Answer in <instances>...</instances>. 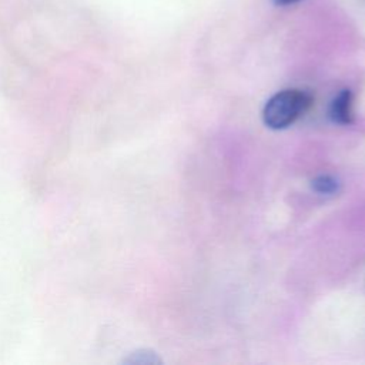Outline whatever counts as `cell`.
I'll return each mask as SVG.
<instances>
[{
    "label": "cell",
    "instance_id": "1",
    "mask_svg": "<svg viewBox=\"0 0 365 365\" xmlns=\"http://www.w3.org/2000/svg\"><path fill=\"white\" fill-rule=\"evenodd\" d=\"M312 104V96L304 90L287 88L274 94L265 104L262 117L269 128H285L297 121Z\"/></svg>",
    "mask_w": 365,
    "mask_h": 365
},
{
    "label": "cell",
    "instance_id": "2",
    "mask_svg": "<svg viewBox=\"0 0 365 365\" xmlns=\"http://www.w3.org/2000/svg\"><path fill=\"white\" fill-rule=\"evenodd\" d=\"M352 93L351 90H342L329 106V117L338 124H351L354 121L352 108Z\"/></svg>",
    "mask_w": 365,
    "mask_h": 365
},
{
    "label": "cell",
    "instance_id": "3",
    "mask_svg": "<svg viewBox=\"0 0 365 365\" xmlns=\"http://www.w3.org/2000/svg\"><path fill=\"white\" fill-rule=\"evenodd\" d=\"M312 188L319 194H334L338 191V181L329 175H319L312 180Z\"/></svg>",
    "mask_w": 365,
    "mask_h": 365
},
{
    "label": "cell",
    "instance_id": "4",
    "mask_svg": "<svg viewBox=\"0 0 365 365\" xmlns=\"http://www.w3.org/2000/svg\"><path fill=\"white\" fill-rule=\"evenodd\" d=\"M130 362H138V364H155L160 362V359L153 352H135L134 358H130Z\"/></svg>",
    "mask_w": 365,
    "mask_h": 365
},
{
    "label": "cell",
    "instance_id": "5",
    "mask_svg": "<svg viewBox=\"0 0 365 365\" xmlns=\"http://www.w3.org/2000/svg\"><path fill=\"white\" fill-rule=\"evenodd\" d=\"M297 1H299V0H274V3L277 6H288V4H294Z\"/></svg>",
    "mask_w": 365,
    "mask_h": 365
}]
</instances>
